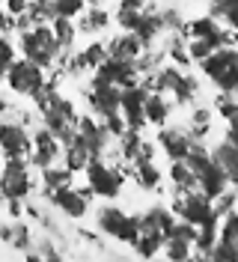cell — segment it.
Listing matches in <instances>:
<instances>
[{
	"label": "cell",
	"instance_id": "cell-1",
	"mask_svg": "<svg viewBox=\"0 0 238 262\" xmlns=\"http://www.w3.org/2000/svg\"><path fill=\"white\" fill-rule=\"evenodd\" d=\"M18 51H21V57H27L33 60L36 66H42V69H54V66L60 63V42H57V36H54V27L51 24H33L30 30H21L18 33Z\"/></svg>",
	"mask_w": 238,
	"mask_h": 262
},
{
	"label": "cell",
	"instance_id": "cell-2",
	"mask_svg": "<svg viewBox=\"0 0 238 262\" xmlns=\"http://www.w3.org/2000/svg\"><path fill=\"white\" fill-rule=\"evenodd\" d=\"M203 72L208 75V81H214L218 90L223 93H238V48L232 45H223V48H214L203 60Z\"/></svg>",
	"mask_w": 238,
	"mask_h": 262
},
{
	"label": "cell",
	"instance_id": "cell-3",
	"mask_svg": "<svg viewBox=\"0 0 238 262\" xmlns=\"http://www.w3.org/2000/svg\"><path fill=\"white\" fill-rule=\"evenodd\" d=\"M3 83L21 98H36L42 93V86L48 83V78H45V69L42 66H36L27 57H15V63L9 66Z\"/></svg>",
	"mask_w": 238,
	"mask_h": 262
},
{
	"label": "cell",
	"instance_id": "cell-4",
	"mask_svg": "<svg viewBox=\"0 0 238 262\" xmlns=\"http://www.w3.org/2000/svg\"><path fill=\"white\" fill-rule=\"evenodd\" d=\"M33 191L30 158H3L0 167V196L3 200H27Z\"/></svg>",
	"mask_w": 238,
	"mask_h": 262
},
{
	"label": "cell",
	"instance_id": "cell-5",
	"mask_svg": "<svg viewBox=\"0 0 238 262\" xmlns=\"http://www.w3.org/2000/svg\"><path fill=\"white\" fill-rule=\"evenodd\" d=\"M95 224L104 235H111L116 242H125L131 245L137 235H140V214H128L116 206H104L95 212Z\"/></svg>",
	"mask_w": 238,
	"mask_h": 262
},
{
	"label": "cell",
	"instance_id": "cell-6",
	"mask_svg": "<svg viewBox=\"0 0 238 262\" xmlns=\"http://www.w3.org/2000/svg\"><path fill=\"white\" fill-rule=\"evenodd\" d=\"M173 214H179L182 221H188L193 227H206V224H218V214H214V203L211 196H206L203 191H185L173 200Z\"/></svg>",
	"mask_w": 238,
	"mask_h": 262
},
{
	"label": "cell",
	"instance_id": "cell-7",
	"mask_svg": "<svg viewBox=\"0 0 238 262\" xmlns=\"http://www.w3.org/2000/svg\"><path fill=\"white\" fill-rule=\"evenodd\" d=\"M83 173H86L90 191H93L95 196H104V200L119 196L122 185H125V173L116 170V167H111L107 161H101V158H90V164L83 167Z\"/></svg>",
	"mask_w": 238,
	"mask_h": 262
},
{
	"label": "cell",
	"instance_id": "cell-8",
	"mask_svg": "<svg viewBox=\"0 0 238 262\" xmlns=\"http://www.w3.org/2000/svg\"><path fill=\"white\" fill-rule=\"evenodd\" d=\"M33 137L27 134V125L0 119V155L3 158H30Z\"/></svg>",
	"mask_w": 238,
	"mask_h": 262
},
{
	"label": "cell",
	"instance_id": "cell-9",
	"mask_svg": "<svg viewBox=\"0 0 238 262\" xmlns=\"http://www.w3.org/2000/svg\"><path fill=\"white\" fill-rule=\"evenodd\" d=\"M119 93H122V86H116L111 81H101V78H95L93 75V83H90V90H86V104H90V111L95 116H111L119 111Z\"/></svg>",
	"mask_w": 238,
	"mask_h": 262
},
{
	"label": "cell",
	"instance_id": "cell-10",
	"mask_svg": "<svg viewBox=\"0 0 238 262\" xmlns=\"http://www.w3.org/2000/svg\"><path fill=\"white\" fill-rule=\"evenodd\" d=\"M146 96H149V90L143 86L140 81L131 83V86H122V93H119V114L125 116L128 128H140L146 125Z\"/></svg>",
	"mask_w": 238,
	"mask_h": 262
},
{
	"label": "cell",
	"instance_id": "cell-11",
	"mask_svg": "<svg viewBox=\"0 0 238 262\" xmlns=\"http://www.w3.org/2000/svg\"><path fill=\"white\" fill-rule=\"evenodd\" d=\"M90 200H93L90 185H86V188H72V185H66V188L51 191L54 209H60L66 217H83V214L90 212Z\"/></svg>",
	"mask_w": 238,
	"mask_h": 262
},
{
	"label": "cell",
	"instance_id": "cell-12",
	"mask_svg": "<svg viewBox=\"0 0 238 262\" xmlns=\"http://www.w3.org/2000/svg\"><path fill=\"white\" fill-rule=\"evenodd\" d=\"M78 137H80V143L90 149L93 158H104L107 143H111V131H107V125H104V119L78 116Z\"/></svg>",
	"mask_w": 238,
	"mask_h": 262
},
{
	"label": "cell",
	"instance_id": "cell-13",
	"mask_svg": "<svg viewBox=\"0 0 238 262\" xmlns=\"http://www.w3.org/2000/svg\"><path fill=\"white\" fill-rule=\"evenodd\" d=\"M60 152H63V146H60V137L54 134L51 128H42L33 134V149H30V164L33 167H48V164H54L57 158H60Z\"/></svg>",
	"mask_w": 238,
	"mask_h": 262
},
{
	"label": "cell",
	"instance_id": "cell-14",
	"mask_svg": "<svg viewBox=\"0 0 238 262\" xmlns=\"http://www.w3.org/2000/svg\"><path fill=\"white\" fill-rule=\"evenodd\" d=\"M93 72H95V78L111 81V83H116V86H131V83H137V78H140L137 63H131V60H116V57H107L101 66H95Z\"/></svg>",
	"mask_w": 238,
	"mask_h": 262
},
{
	"label": "cell",
	"instance_id": "cell-15",
	"mask_svg": "<svg viewBox=\"0 0 238 262\" xmlns=\"http://www.w3.org/2000/svg\"><path fill=\"white\" fill-rule=\"evenodd\" d=\"M190 143H193V137L185 134V131H179V128H161L158 131V146L170 161L185 158V155L190 152Z\"/></svg>",
	"mask_w": 238,
	"mask_h": 262
},
{
	"label": "cell",
	"instance_id": "cell-16",
	"mask_svg": "<svg viewBox=\"0 0 238 262\" xmlns=\"http://www.w3.org/2000/svg\"><path fill=\"white\" fill-rule=\"evenodd\" d=\"M143 51H146V42L131 30H125L122 36H116V39L107 42V57H116V60H131L134 63Z\"/></svg>",
	"mask_w": 238,
	"mask_h": 262
},
{
	"label": "cell",
	"instance_id": "cell-17",
	"mask_svg": "<svg viewBox=\"0 0 238 262\" xmlns=\"http://www.w3.org/2000/svg\"><path fill=\"white\" fill-rule=\"evenodd\" d=\"M226 185H229V176H226V170H223L214 158H211V164H208L206 170L197 176V188H200L206 196H211V200H214L218 194H223V191H226Z\"/></svg>",
	"mask_w": 238,
	"mask_h": 262
},
{
	"label": "cell",
	"instance_id": "cell-18",
	"mask_svg": "<svg viewBox=\"0 0 238 262\" xmlns=\"http://www.w3.org/2000/svg\"><path fill=\"white\" fill-rule=\"evenodd\" d=\"M173 209H164V206H152L140 214V229H149V232H164L173 227Z\"/></svg>",
	"mask_w": 238,
	"mask_h": 262
},
{
	"label": "cell",
	"instance_id": "cell-19",
	"mask_svg": "<svg viewBox=\"0 0 238 262\" xmlns=\"http://www.w3.org/2000/svg\"><path fill=\"white\" fill-rule=\"evenodd\" d=\"M211 158H214V161L226 170L229 182H238V143H232V140H223V143H218V146H214V152H211Z\"/></svg>",
	"mask_w": 238,
	"mask_h": 262
},
{
	"label": "cell",
	"instance_id": "cell-20",
	"mask_svg": "<svg viewBox=\"0 0 238 262\" xmlns=\"http://www.w3.org/2000/svg\"><path fill=\"white\" fill-rule=\"evenodd\" d=\"M146 122H152V125H164L167 122V116H170V111H173V104L164 98V93H158V90H152L149 96H146Z\"/></svg>",
	"mask_w": 238,
	"mask_h": 262
},
{
	"label": "cell",
	"instance_id": "cell-21",
	"mask_svg": "<svg viewBox=\"0 0 238 262\" xmlns=\"http://www.w3.org/2000/svg\"><path fill=\"white\" fill-rule=\"evenodd\" d=\"M167 173H170V182H173L176 194H185V191H193V188H197V173L188 167V161H185V158L173 161Z\"/></svg>",
	"mask_w": 238,
	"mask_h": 262
},
{
	"label": "cell",
	"instance_id": "cell-22",
	"mask_svg": "<svg viewBox=\"0 0 238 262\" xmlns=\"http://www.w3.org/2000/svg\"><path fill=\"white\" fill-rule=\"evenodd\" d=\"M72 176H75V170H69V167H57V161L42 167V185H45V194L51 191H57V188H66V185H72Z\"/></svg>",
	"mask_w": 238,
	"mask_h": 262
},
{
	"label": "cell",
	"instance_id": "cell-23",
	"mask_svg": "<svg viewBox=\"0 0 238 262\" xmlns=\"http://www.w3.org/2000/svg\"><path fill=\"white\" fill-rule=\"evenodd\" d=\"M131 247L140 253V256H158L164 250V232H149V229H140V235L131 242Z\"/></svg>",
	"mask_w": 238,
	"mask_h": 262
},
{
	"label": "cell",
	"instance_id": "cell-24",
	"mask_svg": "<svg viewBox=\"0 0 238 262\" xmlns=\"http://www.w3.org/2000/svg\"><path fill=\"white\" fill-rule=\"evenodd\" d=\"M63 158H66V167L78 173V170H83V167L90 164V158H93V155H90V149L83 146V143H80V137L75 134V140H72V143H66Z\"/></svg>",
	"mask_w": 238,
	"mask_h": 262
},
{
	"label": "cell",
	"instance_id": "cell-25",
	"mask_svg": "<svg viewBox=\"0 0 238 262\" xmlns=\"http://www.w3.org/2000/svg\"><path fill=\"white\" fill-rule=\"evenodd\" d=\"M131 167H134V179L143 191H155L161 185V170L152 161H134Z\"/></svg>",
	"mask_w": 238,
	"mask_h": 262
},
{
	"label": "cell",
	"instance_id": "cell-26",
	"mask_svg": "<svg viewBox=\"0 0 238 262\" xmlns=\"http://www.w3.org/2000/svg\"><path fill=\"white\" fill-rule=\"evenodd\" d=\"M140 149H143V134L140 128H125V134L119 137V155L122 161H137L140 158Z\"/></svg>",
	"mask_w": 238,
	"mask_h": 262
},
{
	"label": "cell",
	"instance_id": "cell-27",
	"mask_svg": "<svg viewBox=\"0 0 238 262\" xmlns=\"http://www.w3.org/2000/svg\"><path fill=\"white\" fill-rule=\"evenodd\" d=\"M86 0H48V12H51V21L54 18H75L83 12Z\"/></svg>",
	"mask_w": 238,
	"mask_h": 262
},
{
	"label": "cell",
	"instance_id": "cell-28",
	"mask_svg": "<svg viewBox=\"0 0 238 262\" xmlns=\"http://www.w3.org/2000/svg\"><path fill=\"white\" fill-rule=\"evenodd\" d=\"M51 27H54V36H57L60 48H63V51H72L75 39H78V27L72 24V18H54V21H51Z\"/></svg>",
	"mask_w": 238,
	"mask_h": 262
},
{
	"label": "cell",
	"instance_id": "cell-29",
	"mask_svg": "<svg viewBox=\"0 0 238 262\" xmlns=\"http://www.w3.org/2000/svg\"><path fill=\"white\" fill-rule=\"evenodd\" d=\"M161 30H164V24H161V15H155V12H146V9H143V15H140V21H137L134 33H137L143 42L149 45V42H152V39H155Z\"/></svg>",
	"mask_w": 238,
	"mask_h": 262
},
{
	"label": "cell",
	"instance_id": "cell-30",
	"mask_svg": "<svg viewBox=\"0 0 238 262\" xmlns=\"http://www.w3.org/2000/svg\"><path fill=\"white\" fill-rule=\"evenodd\" d=\"M107 21H111V15H107L101 6H93L86 15L80 18V30H83V33H98V30H104V27H107Z\"/></svg>",
	"mask_w": 238,
	"mask_h": 262
},
{
	"label": "cell",
	"instance_id": "cell-31",
	"mask_svg": "<svg viewBox=\"0 0 238 262\" xmlns=\"http://www.w3.org/2000/svg\"><path fill=\"white\" fill-rule=\"evenodd\" d=\"M3 238H6L9 245H15V247L24 250V247H30V229L15 217V224H12V227H3Z\"/></svg>",
	"mask_w": 238,
	"mask_h": 262
},
{
	"label": "cell",
	"instance_id": "cell-32",
	"mask_svg": "<svg viewBox=\"0 0 238 262\" xmlns=\"http://www.w3.org/2000/svg\"><path fill=\"white\" fill-rule=\"evenodd\" d=\"M190 250H193V245L190 242H185V238H164V253H167V259H188Z\"/></svg>",
	"mask_w": 238,
	"mask_h": 262
},
{
	"label": "cell",
	"instance_id": "cell-33",
	"mask_svg": "<svg viewBox=\"0 0 238 262\" xmlns=\"http://www.w3.org/2000/svg\"><path fill=\"white\" fill-rule=\"evenodd\" d=\"M15 54H18V48L0 33V83L6 81V72H9V66L15 63Z\"/></svg>",
	"mask_w": 238,
	"mask_h": 262
},
{
	"label": "cell",
	"instance_id": "cell-34",
	"mask_svg": "<svg viewBox=\"0 0 238 262\" xmlns=\"http://www.w3.org/2000/svg\"><path fill=\"white\" fill-rule=\"evenodd\" d=\"M80 57H83L86 69H95V66H101L104 60H107V45H101V42H90L86 48L80 51Z\"/></svg>",
	"mask_w": 238,
	"mask_h": 262
},
{
	"label": "cell",
	"instance_id": "cell-35",
	"mask_svg": "<svg viewBox=\"0 0 238 262\" xmlns=\"http://www.w3.org/2000/svg\"><path fill=\"white\" fill-rule=\"evenodd\" d=\"M221 242H229L232 247H238V212H226L221 224Z\"/></svg>",
	"mask_w": 238,
	"mask_h": 262
},
{
	"label": "cell",
	"instance_id": "cell-36",
	"mask_svg": "<svg viewBox=\"0 0 238 262\" xmlns=\"http://www.w3.org/2000/svg\"><path fill=\"white\" fill-rule=\"evenodd\" d=\"M167 54L173 57V63H176V66H188V63H190L188 42H185L182 36H173V39H170V48H167Z\"/></svg>",
	"mask_w": 238,
	"mask_h": 262
},
{
	"label": "cell",
	"instance_id": "cell-37",
	"mask_svg": "<svg viewBox=\"0 0 238 262\" xmlns=\"http://www.w3.org/2000/svg\"><path fill=\"white\" fill-rule=\"evenodd\" d=\"M140 15H143V9H128V6H119V9H116L119 27H122V30H131V33H134V27H137Z\"/></svg>",
	"mask_w": 238,
	"mask_h": 262
},
{
	"label": "cell",
	"instance_id": "cell-38",
	"mask_svg": "<svg viewBox=\"0 0 238 262\" xmlns=\"http://www.w3.org/2000/svg\"><path fill=\"white\" fill-rule=\"evenodd\" d=\"M214 51V45L208 42V39H188V54H190V60H206L208 54Z\"/></svg>",
	"mask_w": 238,
	"mask_h": 262
},
{
	"label": "cell",
	"instance_id": "cell-39",
	"mask_svg": "<svg viewBox=\"0 0 238 262\" xmlns=\"http://www.w3.org/2000/svg\"><path fill=\"white\" fill-rule=\"evenodd\" d=\"M27 6H30V0H3V12L12 15V18H18L21 12H27Z\"/></svg>",
	"mask_w": 238,
	"mask_h": 262
},
{
	"label": "cell",
	"instance_id": "cell-40",
	"mask_svg": "<svg viewBox=\"0 0 238 262\" xmlns=\"http://www.w3.org/2000/svg\"><path fill=\"white\" fill-rule=\"evenodd\" d=\"M161 24H164V30H182V18L176 9H167L164 15H161Z\"/></svg>",
	"mask_w": 238,
	"mask_h": 262
},
{
	"label": "cell",
	"instance_id": "cell-41",
	"mask_svg": "<svg viewBox=\"0 0 238 262\" xmlns=\"http://www.w3.org/2000/svg\"><path fill=\"white\" fill-rule=\"evenodd\" d=\"M218 21H226V27L238 30V6H226L221 15H218Z\"/></svg>",
	"mask_w": 238,
	"mask_h": 262
},
{
	"label": "cell",
	"instance_id": "cell-42",
	"mask_svg": "<svg viewBox=\"0 0 238 262\" xmlns=\"http://www.w3.org/2000/svg\"><path fill=\"white\" fill-rule=\"evenodd\" d=\"M119 6H128V9H143L146 0H119Z\"/></svg>",
	"mask_w": 238,
	"mask_h": 262
},
{
	"label": "cell",
	"instance_id": "cell-43",
	"mask_svg": "<svg viewBox=\"0 0 238 262\" xmlns=\"http://www.w3.org/2000/svg\"><path fill=\"white\" fill-rule=\"evenodd\" d=\"M0 200H3V196H0Z\"/></svg>",
	"mask_w": 238,
	"mask_h": 262
}]
</instances>
